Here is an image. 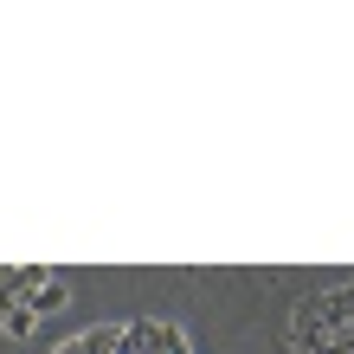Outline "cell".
<instances>
[{"label":"cell","mask_w":354,"mask_h":354,"mask_svg":"<svg viewBox=\"0 0 354 354\" xmlns=\"http://www.w3.org/2000/svg\"><path fill=\"white\" fill-rule=\"evenodd\" d=\"M0 328H7V335H32V316H26V309H19V303H13V309H7V316H0Z\"/></svg>","instance_id":"3"},{"label":"cell","mask_w":354,"mask_h":354,"mask_svg":"<svg viewBox=\"0 0 354 354\" xmlns=\"http://www.w3.org/2000/svg\"><path fill=\"white\" fill-rule=\"evenodd\" d=\"M58 354H116V322H103V328H84V335H71Z\"/></svg>","instance_id":"2"},{"label":"cell","mask_w":354,"mask_h":354,"mask_svg":"<svg viewBox=\"0 0 354 354\" xmlns=\"http://www.w3.org/2000/svg\"><path fill=\"white\" fill-rule=\"evenodd\" d=\"M7 309H13V303H7V290H0V316H7Z\"/></svg>","instance_id":"4"},{"label":"cell","mask_w":354,"mask_h":354,"mask_svg":"<svg viewBox=\"0 0 354 354\" xmlns=\"http://www.w3.org/2000/svg\"><path fill=\"white\" fill-rule=\"evenodd\" d=\"M65 303H71V297H65V283H58V277H46V283H39L32 297H26V303H19V309H26V316L39 322V316H58Z\"/></svg>","instance_id":"1"}]
</instances>
